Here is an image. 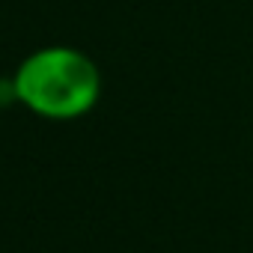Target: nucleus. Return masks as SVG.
<instances>
[{"mask_svg":"<svg viewBox=\"0 0 253 253\" xmlns=\"http://www.w3.org/2000/svg\"><path fill=\"white\" fill-rule=\"evenodd\" d=\"M15 98L42 119H78L101 95V72L78 48L48 45L21 60L12 78Z\"/></svg>","mask_w":253,"mask_h":253,"instance_id":"obj_1","label":"nucleus"}]
</instances>
